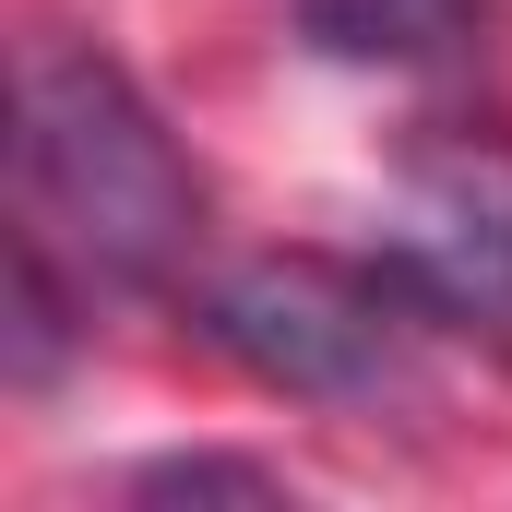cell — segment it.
Listing matches in <instances>:
<instances>
[{"mask_svg":"<svg viewBox=\"0 0 512 512\" xmlns=\"http://www.w3.org/2000/svg\"><path fill=\"white\" fill-rule=\"evenodd\" d=\"M298 24H310V48H334V60L429 72V60H453V48L489 24V0H298Z\"/></svg>","mask_w":512,"mask_h":512,"instance_id":"obj_4","label":"cell"},{"mask_svg":"<svg viewBox=\"0 0 512 512\" xmlns=\"http://www.w3.org/2000/svg\"><path fill=\"white\" fill-rule=\"evenodd\" d=\"M393 274L429 310H512V143L501 131H429L393 179Z\"/></svg>","mask_w":512,"mask_h":512,"instance_id":"obj_3","label":"cell"},{"mask_svg":"<svg viewBox=\"0 0 512 512\" xmlns=\"http://www.w3.org/2000/svg\"><path fill=\"white\" fill-rule=\"evenodd\" d=\"M131 489H143V501H274V477H262V465H227V453H167V465H143Z\"/></svg>","mask_w":512,"mask_h":512,"instance_id":"obj_5","label":"cell"},{"mask_svg":"<svg viewBox=\"0 0 512 512\" xmlns=\"http://www.w3.org/2000/svg\"><path fill=\"white\" fill-rule=\"evenodd\" d=\"M203 334L262 393H298V405L370 417V405L429 393V298L405 274H370V262H322V251L227 262L203 286Z\"/></svg>","mask_w":512,"mask_h":512,"instance_id":"obj_2","label":"cell"},{"mask_svg":"<svg viewBox=\"0 0 512 512\" xmlns=\"http://www.w3.org/2000/svg\"><path fill=\"white\" fill-rule=\"evenodd\" d=\"M12 179H24V239H48L84 286L143 298V286H179V262L203 251V179L108 48H72V36L24 48Z\"/></svg>","mask_w":512,"mask_h":512,"instance_id":"obj_1","label":"cell"}]
</instances>
